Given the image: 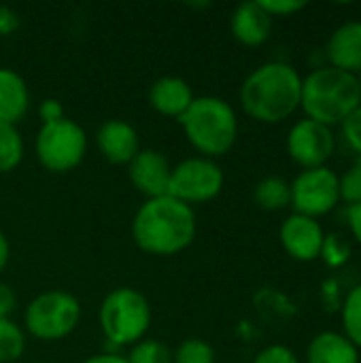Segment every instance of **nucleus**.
<instances>
[{
	"mask_svg": "<svg viewBox=\"0 0 361 363\" xmlns=\"http://www.w3.org/2000/svg\"><path fill=\"white\" fill-rule=\"evenodd\" d=\"M198 232L196 213L191 206L160 196L145 200L132 219L134 245L155 257H172L191 247Z\"/></svg>",
	"mask_w": 361,
	"mask_h": 363,
	"instance_id": "nucleus-1",
	"label": "nucleus"
},
{
	"mask_svg": "<svg viewBox=\"0 0 361 363\" xmlns=\"http://www.w3.org/2000/svg\"><path fill=\"white\" fill-rule=\"evenodd\" d=\"M302 74L287 62L272 60L253 68L240 89L238 100L253 121L281 123L300 108Z\"/></svg>",
	"mask_w": 361,
	"mask_h": 363,
	"instance_id": "nucleus-2",
	"label": "nucleus"
},
{
	"mask_svg": "<svg viewBox=\"0 0 361 363\" xmlns=\"http://www.w3.org/2000/svg\"><path fill=\"white\" fill-rule=\"evenodd\" d=\"M361 104L357 77L334 66H315L302 77L300 108L306 119L323 123L328 128L340 125Z\"/></svg>",
	"mask_w": 361,
	"mask_h": 363,
	"instance_id": "nucleus-3",
	"label": "nucleus"
},
{
	"mask_svg": "<svg viewBox=\"0 0 361 363\" xmlns=\"http://www.w3.org/2000/svg\"><path fill=\"white\" fill-rule=\"evenodd\" d=\"M187 143L209 160L232 151L238 138V115L234 106L219 96H196L189 108L179 117Z\"/></svg>",
	"mask_w": 361,
	"mask_h": 363,
	"instance_id": "nucleus-4",
	"label": "nucleus"
},
{
	"mask_svg": "<svg viewBox=\"0 0 361 363\" xmlns=\"http://www.w3.org/2000/svg\"><path fill=\"white\" fill-rule=\"evenodd\" d=\"M151 319L153 313L149 300L132 287L113 289L98 308L100 330L117 349L140 342L151 328Z\"/></svg>",
	"mask_w": 361,
	"mask_h": 363,
	"instance_id": "nucleus-5",
	"label": "nucleus"
},
{
	"mask_svg": "<svg viewBox=\"0 0 361 363\" xmlns=\"http://www.w3.org/2000/svg\"><path fill=\"white\" fill-rule=\"evenodd\" d=\"M81 321L79 300L62 289L43 291L30 300L23 313L28 334L40 342H57L70 336Z\"/></svg>",
	"mask_w": 361,
	"mask_h": 363,
	"instance_id": "nucleus-6",
	"label": "nucleus"
},
{
	"mask_svg": "<svg viewBox=\"0 0 361 363\" xmlns=\"http://www.w3.org/2000/svg\"><path fill=\"white\" fill-rule=\"evenodd\" d=\"M34 149L43 168L64 174L83 162L87 153V134L77 121L64 117L60 121L40 125Z\"/></svg>",
	"mask_w": 361,
	"mask_h": 363,
	"instance_id": "nucleus-7",
	"label": "nucleus"
},
{
	"mask_svg": "<svg viewBox=\"0 0 361 363\" xmlns=\"http://www.w3.org/2000/svg\"><path fill=\"white\" fill-rule=\"evenodd\" d=\"M226 183V174L215 160L194 155L172 166L168 196L194 208L215 200Z\"/></svg>",
	"mask_w": 361,
	"mask_h": 363,
	"instance_id": "nucleus-8",
	"label": "nucleus"
},
{
	"mask_svg": "<svg viewBox=\"0 0 361 363\" xmlns=\"http://www.w3.org/2000/svg\"><path fill=\"white\" fill-rule=\"evenodd\" d=\"M291 187V208L298 215L321 219L330 215L340 204L338 172L330 166L300 170L289 183Z\"/></svg>",
	"mask_w": 361,
	"mask_h": 363,
	"instance_id": "nucleus-9",
	"label": "nucleus"
},
{
	"mask_svg": "<svg viewBox=\"0 0 361 363\" xmlns=\"http://www.w3.org/2000/svg\"><path fill=\"white\" fill-rule=\"evenodd\" d=\"M287 155L302 170L328 166L336 151V134L332 128L317 123L313 119H298L287 132Z\"/></svg>",
	"mask_w": 361,
	"mask_h": 363,
	"instance_id": "nucleus-10",
	"label": "nucleus"
},
{
	"mask_svg": "<svg viewBox=\"0 0 361 363\" xmlns=\"http://www.w3.org/2000/svg\"><path fill=\"white\" fill-rule=\"evenodd\" d=\"M279 238H281L283 251L291 259L309 264V262L319 259L321 247H323V240H326V230H323L319 219L291 213L281 223Z\"/></svg>",
	"mask_w": 361,
	"mask_h": 363,
	"instance_id": "nucleus-11",
	"label": "nucleus"
},
{
	"mask_svg": "<svg viewBox=\"0 0 361 363\" xmlns=\"http://www.w3.org/2000/svg\"><path fill=\"white\" fill-rule=\"evenodd\" d=\"M172 166L164 153L153 149H140L128 164V177L132 187L147 200L168 196Z\"/></svg>",
	"mask_w": 361,
	"mask_h": 363,
	"instance_id": "nucleus-12",
	"label": "nucleus"
},
{
	"mask_svg": "<svg viewBox=\"0 0 361 363\" xmlns=\"http://www.w3.org/2000/svg\"><path fill=\"white\" fill-rule=\"evenodd\" d=\"M96 145L102 157L115 166H128L140 151L136 128L123 119H109L96 132Z\"/></svg>",
	"mask_w": 361,
	"mask_h": 363,
	"instance_id": "nucleus-13",
	"label": "nucleus"
},
{
	"mask_svg": "<svg viewBox=\"0 0 361 363\" xmlns=\"http://www.w3.org/2000/svg\"><path fill=\"white\" fill-rule=\"evenodd\" d=\"M323 55L328 66L357 74L361 70V19L340 23L330 34Z\"/></svg>",
	"mask_w": 361,
	"mask_h": 363,
	"instance_id": "nucleus-14",
	"label": "nucleus"
},
{
	"mask_svg": "<svg viewBox=\"0 0 361 363\" xmlns=\"http://www.w3.org/2000/svg\"><path fill=\"white\" fill-rule=\"evenodd\" d=\"M194 89L191 85L181 79V77H160L151 83L149 87V94H147V100H149V106L164 115V117H170V119H177L189 108V104L194 102Z\"/></svg>",
	"mask_w": 361,
	"mask_h": 363,
	"instance_id": "nucleus-15",
	"label": "nucleus"
},
{
	"mask_svg": "<svg viewBox=\"0 0 361 363\" xmlns=\"http://www.w3.org/2000/svg\"><path fill=\"white\" fill-rule=\"evenodd\" d=\"M272 17L260 6L257 0L240 2L230 17V32L234 40L245 47H260L270 38L272 32Z\"/></svg>",
	"mask_w": 361,
	"mask_h": 363,
	"instance_id": "nucleus-16",
	"label": "nucleus"
},
{
	"mask_svg": "<svg viewBox=\"0 0 361 363\" xmlns=\"http://www.w3.org/2000/svg\"><path fill=\"white\" fill-rule=\"evenodd\" d=\"M306 363H361V351L343 334L323 330L306 347Z\"/></svg>",
	"mask_w": 361,
	"mask_h": 363,
	"instance_id": "nucleus-17",
	"label": "nucleus"
},
{
	"mask_svg": "<svg viewBox=\"0 0 361 363\" xmlns=\"http://www.w3.org/2000/svg\"><path fill=\"white\" fill-rule=\"evenodd\" d=\"M30 111V89L19 72L0 68V121L17 125Z\"/></svg>",
	"mask_w": 361,
	"mask_h": 363,
	"instance_id": "nucleus-18",
	"label": "nucleus"
},
{
	"mask_svg": "<svg viewBox=\"0 0 361 363\" xmlns=\"http://www.w3.org/2000/svg\"><path fill=\"white\" fill-rule=\"evenodd\" d=\"M253 200L262 211L277 213L291 206V187L283 177H266L253 187Z\"/></svg>",
	"mask_w": 361,
	"mask_h": 363,
	"instance_id": "nucleus-19",
	"label": "nucleus"
},
{
	"mask_svg": "<svg viewBox=\"0 0 361 363\" xmlns=\"http://www.w3.org/2000/svg\"><path fill=\"white\" fill-rule=\"evenodd\" d=\"M340 325L343 334L361 351V283L353 285L340 302Z\"/></svg>",
	"mask_w": 361,
	"mask_h": 363,
	"instance_id": "nucleus-20",
	"label": "nucleus"
},
{
	"mask_svg": "<svg viewBox=\"0 0 361 363\" xmlns=\"http://www.w3.org/2000/svg\"><path fill=\"white\" fill-rule=\"evenodd\" d=\"M23 160V138L13 123L0 121V174L13 172Z\"/></svg>",
	"mask_w": 361,
	"mask_h": 363,
	"instance_id": "nucleus-21",
	"label": "nucleus"
},
{
	"mask_svg": "<svg viewBox=\"0 0 361 363\" xmlns=\"http://www.w3.org/2000/svg\"><path fill=\"white\" fill-rule=\"evenodd\" d=\"M26 351V334L23 330L11 321L0 319V363H15Z\"/></svg>",
	"mask_w": 361,
	"mask_h": 363,
	"instance_id": "nucleus-22",
	"label": "nucleus"
},
{
	"mask_svg": "<svg viewBox=\"0 0 361 363\" xmlns=\"http://www.w3.org/2000/svg\"><path fill=\"white\" fill-rule=\"evenodd\" d=\"M351 255H353L351 242L343 234H326L319 259H323V264L328 268H332V270L345 268L349 264Z\"/></svg>",
	"mask_w": 361,
	"mask_h": 363,
	"instance_id": "nucleus-23",
	"label": "nucleus"
},
{
	"mask_svg": "<svg viewBox=\"0 0 361 363\" xmlns=\"http://www.w3.org/2000/svg\"><path fill=\"white\" fill-rule=\"evenodd\" d=\"M128 363H172V351L155 338H143L130 349Z\"/></svg>",
	"mask_w": 361,
	"mask_h": 363,
	"instance_id": "nucleus-24",
	"label": "nucleus"
},
{
	"mask_svg": "<svg viewBox=\"0 0 361 363\" xmlns=\"http://www.w3.org/2000/svg\"><path fill=\"white\" fill-rule=\"evenodd\" d=\"M172 363H215V351L200 338H187L172 351Z\"/></svg>",
	"mask_w": 361,
	"mask_h": 363,
	"instance_id": "nucleus-25",
	"label": "nucleus"
},
{
	"mask_svg": "<svg viewBox=\"0 0 361 363\" xmlns=\"http://www.w3.org/2000/svg\"><path fill=\"white\" fill-rule=\"evenodd\" d=\"M338 191H340V202L347 206L360 204L361 202V157H355V162L338 174Z\"/></svg>",
	"mask_w": 361,
	"mask_h": 363,
	"instance_id": "nucleus-26",
	"label": "nucleus"
},
{
	"mask_svg": "<svg viewBox=\"0 0 361 363\" xmlns=\"http://www.w3.org/2000/svg\"><path fill=\"white\" fill-rule=\"evenodd\" d=\"M340 136L355 157H361V104L340 123Z\"/></svg>",
	"mask_w": 361,
	"mask_h": 363,
	"instance_id": "nucleus-27",
	"label": "nucleus"
},
{
	"mask_svg": "<svg viewBox=\"0 0 361 363\" xmlns=\"http://www.w3.org/2000/svg\"><path fill=\"white\" fill-rule=\"evenodd\" d=\"M251 363H300V357L287 345H268L253 357Z\"/></svg>",
	"mask_w": 361,
	"mask_h": 363,
	"instance_id": "nucleus-28",
	"label": "nucleus"
},
{
	"mask_svg": "<svg viewBox=\"0 0 361 363\" xmlns=\"http://www.w3.org/2000/svg\"><path fill=\"white\" fill-rule=\"evenodd\" d=\"M260 6L274 19V17H291L306 9V2L300 0H257Z\"/></svg>",
	"mask_w": 361,
	"mask_h": 363,
	"instance_id": "nucleus-29",
	"label": "nucleus"
},
{
	"mask_svg": "<svg viewBox=\"0 0 361 363\" xmlns=\"http://www.w3.org/2000/svg\"><path fill=\"white\" fill-rule=\"evenodd\" d=\"M38 117H40V121H43V125H45V123L60 121V119H64L66 115H64V106H62L60 100H55V98H45V100L38 104Z\"/></svg>",
	"mask_w": 361,
	"mask_h": 363,
	"instance_id": "nucleus-30",
	"label": "nucleus"
},
{
	"mask_svg": "<svg viewBox=\"0 0 361 363\" xmlns=\"http://www.w3.org/2000/svg\"><path fill=\"white\" fill-rule=\"evenodd\" d=\"M345 217H347V228H349L351 238L361 247V202L353 204V206H347Z\"/></svg>",
	"mask_w": 361,
	"mask_h": 363,
	"instance_id": "nucleus-31",
	"label": "nucleus"
},
{
	"mask_svg": "<svg viewBox=\"0 0 361 363\" xmlns=\"http://www.w3.org/2000/svg\"><path fill=\"white\" fill-rule=\"evenodd\" d=\"M15 304H17L15 291L6 283H0V319H11Z\"/></svg>",
	"mask_w": 361,
	"mask_h": 363,
	"instance_id": "nucleus-32",
	"label": "nucleus"
},
{
	"mask_svg": "<svg viewBox=\"0 0 361 363\" xmlns=\"http://www.w3.org/2000/svg\"><path fill=\"white\" fill-rule=\"evenodd\" d=\"M17 26H19V15L9 6H0V36L13 34Z\"/></svg>",
	"mask_w": 361,
	"mask_h": 363,
	"instance_id": "nucleus-33",
	"label": "nucleus"
},
{
	"mask_svg": "<svg viewBox=\"0 0 361 363\" xmlns=\"http://www.w3.org/2000/svg\"><path fill=\"white\" fill-rule=\"evenodd\" d=\"M83 363H128V359H126L121 353L113 351V353H98V355H91V357H87Z\"/></svg>",
	"mask_w": 361,
	"mask_h": 363,
	"instance_id": "nucleus-34",
	"label": "nucleus"
},
{
	"mask_svg": "<svg viewBox=\"0 0 361 363\" xmlns=\"http://www.w3.org/2000/svg\"><path fill=\"white\" fill-rule=\"evenodd\" d=\"M9 257H11V247H9V240H6L4 232L0 230V274L4 272V268L9 264Z\"/></svg>",
	"mask_w": 361,
	"mask_h": 363,
	"instance_id": "nucleus-35",
	"label": "nucleus"
},
{
	"mask_svg": "<svg viewBox=\"0 0 361 363\" xmlns=\"http://www.w3.org/2000/svg\"><path fill=\"white\" fill-rule=\"evenodd\" d=\"M355 77H357V83H360V89H361V70L355 74Z\"/></svg>",
	"mask_w": 361,
	"mask_h": 363,
	"instance_id": "nucleus-36",
	"label": "nucleus"
}]
</instances>
